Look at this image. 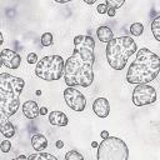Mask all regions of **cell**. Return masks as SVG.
Listing matches in <instances>:
<instances>
[{
    "label": "cell",
    "instance_id": "1",
    "mask_svg": "<svg viewBox=\"0 0 160 160\" xmlns=\"http://www.w3.org/2000/svg\"><path fill=\"white\" fill-rule=\"evenodd\" d=\"M95 41L91 36L78 35L74 38V52L64 62V79L69 88L78 85L88 88L92 84L95 61Z\"/></svg>",
    "mask_w": 160,
    "mask_h": 160
},
{
    "label": "cell",
    "instance_id": "2",
    "mask_svg": "<svg viewBox=\"0 0 160 160\" xmlns=\"http://www.w3.org/2000/svg\"><path fill=\"white\" fill-rule=\"evenodd\" d=\"M24 86L25 81L21 78L6 72L0 74V132L6 139L15 134V126L9 119L19 110Z\"/></svg>",
    "mask_w": 160,
    "mask_h": 160
},
{
    "label": "cell",
    "instance_id": "3",
    "mask_svg": "<svg viewBox=\"0 0 160 160\" xmlns=\"http://www.w3.org/2000/svg\"><path fill=\"white\" fill-rule=\"evenodd\" d=\"M160 70V58L149 50L141 48L136 51V59L130 64L126 72V80L130 84H149L152 81Z\"/></svg>",
    "mask_w": 160,
    "mask_h": 160
},
{
    "label": "cell",
    "instance_id": "4",
    "mask_svg": "<svg viewBox=\"0 0 160 160\" xmlns=\"http://www.w3.org/2000/svg\"><path fill=\"white\" fill-rule=\"evenodd\" d=\"M138 51L136 42L130 36H119L106 45V60L114 70H122L129 58Z\"/></svg>",
    "mask_w": 160,
    "mask_h": 160
},
{
    "label": "cell",
    "instance_id": "5",
    "mask_svg": "<svg viewBox=\"0 0 160 160\" xmlns=\"http://www.w3.org/2000/svg\"><path fill=\"white\" fill-rule=\"evenodd\" d=\"M98 160H129V149L124 140L109 136L98 145Z\"/></svg>",
    "mask_w": 160,
    "mask_h": 160
},
{
    "label": "cell",
    "instance_id": "6",
    "mask_svg": "<svg viewBox=\"0 0 160 160\" xmlns=\"http://www.w3.org/2000/svg\"><path fill=\"white\" fill-rule=\"evenodd\" d=\"M64 59L60 55L44 56L36 62L35 74L45 81L59 80L64 74Z\"/></svg>",
    "mask_w": 160,
    "mask_h": 160
},
{
    "label": "cell",
    "instance_id": "7",
    "mask_svg": "<svg viewBox=\"0 0 160 160\" xmlns=\"http://www.w3.org/2000/svg\"><path fill=\"white\" fill-rule=\"evenodd\" d=\"M156 101V90L149 84H140L132 91V104L136 106H145Z\"/></svg>",
    "mask_w": 160,
    "mask_h": 160
},
{
    "label": "cell",
    "instance_id": "8",
    "mask_svg": "<svg viewBox=\"0 0 160 160\" xmlns=\"http://www.w3.org/2000/svg\"><path fill=\"white\" fill-rule=\"evenodd\" d=\"M64 99L66 105L78 112H81L85 110L86 108V99L82 95V92H80L79 90H76L75 88H66L64 90Z\"/></svg>",
    "mask_w": 160,
    "mask_h": 160
},
{
    "label": "cell",
    "instance_id": "9",
    "mask_svg": "<svg viewBox=\"0 0 160 160\" xmlns=\"http://www.w3.org/2000/svg\"><path fill=\"white\" fill-rule=\"evenodd\" d=\"M0 58H1V61H2V65H5L8 69H18L21 64V56L14 51V50H10V49H4L1 50L0 52Z\"/></svg>",
    "mask_w": 160,
    "mask_h": 160
},
{
    "label": "cell",
    "instance_id": "10",
    "mask_svg": "<svg viewBox=\"0 0 160 160\" xmlns=\"http://www.w3.org/2000/svg\"><path fill=\"white\" fill-rule=\"evenodd\" d=\"M92 110L99 118H108L110 114V104L105 98H98L92 102Z\"/></svg>",
    "mask_w": 160,
    "mask_h": 160
},
{
    "label": "cell",
    "instance_id": "11",
    "mask_svg": "<svg viewBox=\"0 0 160 160\" xmlns=\"http://www.w3.org/2000/svg\"><path fill=\"white\" fill-rule=\"evenodd\" d=\"M49 122L54 126H66L69 122V119L62 111L54 110L49 114Z\"/></svg>",
    "mask_w": 160,
    "mask_h": 160
},
{
    "label": "cell",
    "instance_id": "12",
    "mask_svg": "<svg viewBox=\"0 0 160 160\" xmlns=\"http://www.w3.org/2000/svg\"><path fill=\"white\" fill-rule=\"evenodd\" d=\"M22 109V112L24 115L28 118V119H35L38 115H39V106L38 104L34 101V100H28L22 104L21 106Z\"/></svg>",
    "mask_w": 160,
    "mask_h": 160
},
{
    "label": "cell",
    "instance_id": "13",
    "mask_svg": "<svg viewBox=\"0 0 160 160\" xmlns=\"http://www.w3.org/2000/svg\"><path fill=\"white\" fill-rule=\"evenodd\" d=\"M31 146H32L34 150L41 152L48 146V139L42 134H35L31 138Z\"/></svg>",
    "mask_w": 160,
    "mask_h": 160
},
{
    "label": "cell",
    "instance_id": "14",
    "mask_svg": "<svg viewBox=\"0 0 160 160\" xmlns=\"http://www.w3.org/2000/svg\"><path fill=\"white\" fill-rule=\"evenodd\" d=\"M96 35H98V38H99L100 41L106 42V44H108L110 40L114 39V32H112V30H111L110 28H108V26H100V28L96 30Z\"/></svg>",
    "mask_w": 160,
    "mask_h": 160
},
{
    "label": "cell",
    "instance_id": "15",
    "mask_svg": "<svg viewBox=\"0 0 160 160\" xmlns=\"http://www.w3.org/2000/svg\"><path fill=\"white\" fill-rule=\"evenodd\" d=\"M26 160H58L56 156H54L52 154L49 152H36V154H31L28 156Z\"/></svg>",
    "mask_w": 160,
    "mask_h": 160
},
{
    "label": "cell",
    "instance_id": "16",
    "mask_svg": "<svg viewBox=\"0 0 160 160\" xmlns=\"http://www.w3.org/2000/svg\"><path fill=\"white\" fill-rule=\"evenodd\" d=\"M151 32L156 41H160V18H155L151 22Z\"/></svg>",
    "mask_w": 160,
    "mask_h": 160
},
{
    "label": "cell",
    "instance_id": "17",
    "mask_svg": "<svg viewBox=\"0 0 160 160\" xmlns=\"http://www.w3.org/2000/svg\"><path fill=\"white\" fill-rule=\"evenodd\" d=\"M130 32L134 36H140L144 32V25L141 22H134L130 25Z\"/></svg>",
    "mask_w": 160,
    "mask_h": 160
},
{
    "label": "cell",
    "instance_id": "18",
    "mask_svg": "<svg viewBox=\"0 0 160 160\" xmlns=\"http://www.w3.org/2000/svg\"><path fill=\"white\" fill-rule=\"evenodd\" d=\"M65 160H84V156L76 150H69L65 154Z\"/></svg>",
    "mask_w": 160,
    "mask_h": 160
},
{
    "label": "cell",
    "instance_id": "19",
    "mask_svg": "<svg viewBox=\"0 0 160 160\" xmlns=\"http://www.w3.org/2000/svg\"><path fill=\"white\" fill-rule=\"evenodd\" d=\"M42 46H50L52 44V34L51 32H44L41 35V40H40Z\"/></svg>",
    "mask_w": 160,
    "mask_h": 160
},
{
    "label": "cell",
    "instance_id": "20",
    "mask_svg": "<svg viewBox=\"0 0 160 160\" xmlns=\"http://www.w3.org/2000/svg\"><path fill=\"white\" fill-rule=\"evenodd\" d=\"M124 2H125L124 0H119V1H114V0H106L104 4H105L108 8L116 10V9H119L120 6H122V5H124Z\"/></svg>",
    "mask_w": 160,
    "mask_h": 160
},
{
    "label": "cell",
    "instance_id": "21",
    "mask_svg": "<svg viewBox=\"0 0 160 160\" xmlns=\"http://www.w3.org/2000/svg\"><path fill=\"white\" fill-rule=\"evenodd\" d=\"M10 149H11V142H10V140H2V141L0 142V150H1L2 152H9Z\"/></svg>",
    "mask_w": 160,
    "mask_h": 160
},
{
    "label": "cell",
    "instance_id": "22",
    "mask_svg": "<svg viewBox=\"0 0 160 160\" xmlns=\"http://www.w3.org/2000/svg\"><path fill=\"white\" fill-rule=\"evenodd\" d=\"M38 61H39V59H38V55L35 52H30L28 55V62L29 64H36Z\"/></svg>",
    "mask_w": 160,
    "mask_h": 160
},
{
    "label": "cell",
    "instance_id": "23",
    "mask_svg": "<svg viewBox=\"0 0 160 160\" xmlns=\"http://www.w3.org/2000/svg\"><path fill=\"white\" fill-rule=\"evenodd\" d=\"M96 10H98L99 14H106V11H108V6H106L105 4H99L98 8H96Z\"/></svg>",
    "mask_w": 160,
    "mask_h": 160
},
{
    "label": "cell",
    "instance_id": "24",
    "mask_svg": "<svg viewBox=\"0 0 160 160\" xmlns=\"http://www.w3.org/2000/svg\"><path fill=\"white\" fill-rule=\"evenodd\" d=\"M106 14L110 16V18H112V16H115L116 15V10H114V9H110V8H108V11H106Z\"/></svg>",
    "mask_w": 160,
    "mask_h": 160
},
{
    "label": "cell",
    "instance_id": "25",
    "mask_svg": "<svg viewBox=\"0 0 160 160\" xmlns=\"http://www.w3.org/2000/svg\"><path fill=\"white\" fill-rule=\"evenodd\" d=\"M100 136H101V139H102V140H105V139H108L110 135H109V131H106V130H102V131L100 132Z\"/></svg>",
    "mask_w": 160,
    "mask_h": 160
},
{
    "label": "cell",
    "instance_id": "26",
    "mask_svg": "<svg viewBox=\"0 0 160 160\" xmlns=\"http://www.w3.org/2000/svg\"><path fill=\"white\" fill-rule=\"evenodd\" d=\"M39 114H40V115H46V114H48V108H45V106L40 108V109H39Z\"/></svg>",
    "mask_w": 160,
    "mask_h": 160
},
{
    "label": "cell",
    "instance_id": "27",
    "mask_svg": "<svg viewBox=\"0 0 160 160\" xmlns=\"http://www.w3.org/2000/svg\"><path fill=\"white\" fill-rule=\"evenodd\" d=\"M26 159H28V156L20 155V156H18V158H15V159H12V160H26Z\"/></svg>",
    "mask_w": 160,
    "mask_h": 160
},
{
    "label": "cell",
    "instance_id": "28",
    "mask_svg": "<svg viewBox=\"0 0 160 160\" xmlns=\"http://www.w3.org/2000/svg\"><path fill=\"white\" fill-rule=\"evenodd\" d=\"M56 146H58V148H62V146H64V142L59 140V141H56Z\"/></svg>",
    "mask_w": 160,
    "mask_h": 160
},
{
    "label": "cell",
    "instance_id": "29",
    "mask_svg": "<svg viewBox=\"0 0 160 160\" xmlns=\"http://www.w3.org/2000/svg\"><path fill=\"white\" fill-rule=\"evenodd\" d=\"M2 42H4V39H2V34L0 32V45H1Z\"/></svg>",
    "mask_w": 160,
    "mask_h": 160
},
{
    "label": "cell",
    "instance_id": "30",
    "mask_svg": "<svg viewBox=\"0 0 160 160\" xmlns=\"http://www.w3.org/2000/svg\"><path fill=\"white\" fill-rule=\"evenodd\" d=\"M85 2H86V4H94V2H95V0H90V1H89V0H86Z\"/></svg>",
    "mask_w": 160,
    "mask_h": 160
},
{
    "label": "cell",
    "instance_id": "31",
    "mask_svg": "<svg viewBox=\"0 0 160 160\" xmlns=\"http://www.w3.org/2000/svg\"><path fill=\"white\" fill-rule=\"evenodd\" d=\"M91 145H92V148H98V142H96V141H92Z\"/></svg>",
    "mask_w": 160,
    "mask_h": 160
},
{
    "label": "cell",
    "instance_id": "32",
    "mask_svg": "<svg viewBox=\"0 0 160 160\" xmlns=\"http://www.w3.org/2000/svg\"><path fill=\"white\" fill-rule=\"evenodd\" d=\"M1 65H2V61H1V58H0V68H1Z\"/></svg>",
    "mask_w": 160,
    "mask_h": 160
}]
</instances>
